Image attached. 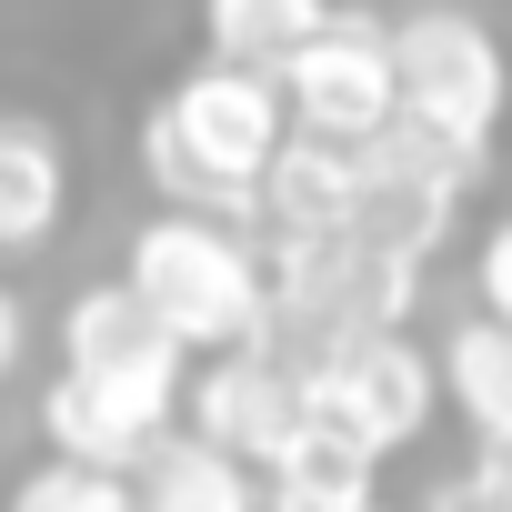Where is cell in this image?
<instances>
[{
	"instance_id": "obj_1",
	"label": "cell",
	"mask_w": 512,
	"mask_h": 512,
	"mask_svg": "<svg viewBox=\"0 0 512 512\" xmlns=\"http://www.w3.org/2000/svg\"><path fill=\"white\" fill-rule=\"evenodd\" d=\"M292 121H282V91L251 81V71H221V61H191L151 121H141V171L191 211V221H251V191H262V171L282 161Z\"/></svg>"
},
{
	"instance_id": "obj_2",
	"label": "cell",
	"mask_w": 512,
	"mask_h": 512,
	"mask_svg": "<svg viewBox=\"0 0 512 512\" xmlns=\"http://www.w3.org/2000/svg\"><path fill=\"white\" fill-rule=\"evenodd\" d=\"M121 292L161 322V342L181 362H221L272 332V292H262V251L231 221H191V211H151L121 251Z\"/></svg>"
},
{
	"instance_id": "obj_3",
	"label": "cell",
	"mask_w": 512,
	"mask_h": 512,
	"mask_svg": "<svg viewBox=\"0 0 512 512\" xmlns=\"http://www.w3.org/2000/svg\"><path fill=\"white\" fill-rule=\"evenodd\" d=\"M292 392H302V432L362 472H382L392 452H412L442 412V382H432V352L412 332H372V342H332L312 362H292Z\"/></svg>"
},
{
	"instance_id": "obj_4",
	"label": "cell",
	"mask_w": 512,
	"mask_h": 512,
	"mask_svg": "<svg viewBox=\"0 0 512 512\" xmlns=\"http://www.w3.org/2000/svg\"><path fill=\"white\" fill-rule=\"evenodd\" d=\"M412 262L372 251L362 231L312 241V251H262V292H272V352L312 362L332 342H372V332H412Z\"/></svg>"
},
{
	"instance_id": "obj_5",
	"label": "cell",
	"mask_w": 512,
	"mask_h": 512,
	"mask_svg": "<svg viewBox=\"0 0 512 512\" xmlns=\"http://www.w3.org/2000/svg\"><path fill=\"white\" fill-rule=\"evenodd\" d=\"M382 31H392V121H412V131H432V141L492 161V131H502V111H512V61H502V41H492L472 11H452V0H422V11H402V21H382Z\"/></svg>"
},
{
	"instance_id": "obj_6",
	"label": "cell",
	"mask_w": 512,
	"mask_h": 512,
	"mask_svg": "<svg viewBox=\"0 0 512 512\" xmlns=\"http://www.w3.org/2000/svg\"><path fill=\"white\" fill-rule=\"evenodd\" d=\"M482 151H452V141H432V131H412V121H382L362 151H352V231L372 241V251H392V262H432V251L452 241V221H462V201L482 191Z\"/></svg>"
},
{
	"instance_id": "obj_7",
	"label": "cell",
	"mask_w": 512,
	"mask_h": 512,
	"mask_svg": "<svg viewBox=\"0 0 512 512\" xmlns=\"http://www.w3.org/2000/svg\"><path fill=\"white\" fill-rule=\"evenodd\" d=\"M282 121L302 141H332V151H362L382 121H392V31L372 11H332L292 61H282Z\"/></svg>"
},
{
	"instance_id": "obj_8",
	"label": "cell",
	"mask_w": 512,
	"mask_h": 512,
	"mask_svg": "<svg viewBox=\"0 0 512 512\" xmlns=\"http://www.w3.org/2000/svg\"><path fill=\"white\" fill-rule=\"evenodd\" d=\"M181 432L221 462H241L251 482L282 472V452L302 442V392H292V362L272 342H251V352H221L181 382Z\"/></svg>"
},
{
	"instance_id": "obj_9",
	"label": "cell",
	"mask_w": 512,
	"mask_h": 512,
	"mask_svg": "<svg viewBox=\"0 0 512 512\" xmlns=\"http://www.w3.org/2000/svg\"><path fill=\"white\" fill-rule=\"evenodd\" d=\"M191 382V372H181ZM181 382H101V372H51L41 392V442L71 472H111L131 482L151 462V442L181 432Z\"/></svg>"
},
{
	"instance_id": "obj_10",
	"label": "cell",
	"mask_w": 512,
	"mask_h": 512,
	"mask_svg": "<svg viewBox=\"0 0 512 512\" xmlns=\"http://www.w3.org/2000/svg\"><path fill=\"white\" fill-rule=\"evenodd\" d=\"M251 251H312V241H342L352 231V151L332 141H282V161L262 171V191H251Z\"/></svg>"
},
{
	"instance_id": "obj_11",
	"label": "cell",
	"mask_w": 512,
	"mask_h": 512,
	"mask_svg": "<svg viewBox=\"0 0 512 512\" xmlns=\"http://www.w3.org/2000/svg\"><path fill=\"white\" fill-rule=\"evenodd\" d=\"M61 372H101V382H181L191 362L161 342V322H151L121 282H91V292H71V312H61Z\"/></svg>"
},
{
	"instance_id": "obj_12",
	"label": "cell",
	"mask_w": 512,
	"mask_h": 512,
	"mask_svg": "<svg viewBox=\"0 0 512 512\" xmlns=\"http://www.w3.org/2000/svg\"><path fill=\"white\" fill-rule=\"evenodd\" d=\"M71 211V151L41 111H0V262L41 251Z\"/></svg>"
},
{
	"instance_id": "obj_13",
	"label": "cell",
	"mask_w": 512,
	"mask_h": 512,
	"mask_svg": "<svg viewBox=\"0 0 512 512\" xmlns=\"http://www.w3.org/2000/svg\"><path fill=\"white\" fill-rule=\"evenodd\" d=\"M332 21V0H201V61L251 71V81H282V61Z\"/></svg>"
},
{
	"instance_id": "obj_14",
	"label": "cell",
	"mask_w": 512,
	"mask_h": 512,
	"mask_svg": "<svg viewBox=\"0 0 512 512\" xmlns=\"http://www.w3.org/2000/svg\"><path fill=\"white\" fill-rule=\"evenodd\" d=\"M131 512H262V482L241 462H221V452H201L191 432H171L131 472Z\"/></svg>"
},
{
	"instance_id": "obj_15",
	"label": "cell",
	"mask_w": 512,
	"mask_h": 512,
	"mask_svg": "<svg viewBox=\"0 0 512 512\" xmlns=\"http://www.w3.org/2000/svg\"><path fill=\"white\" fill-rule=\"evenodd\" d=\"M432 382H442V402L472 422V442H512V332L502 322H462L442 352H432Z\"/></svg>"
},
{
	"instance_id": "obj_16",
	"label": "cell",
	"mask_w": 512,
	"mask_h": 512,
	"mask_svg": "<svg viewBox=\"0 0 512 512\" xmlns=\"http://www.w3.org/2000/svg\"><path fill=\"white\" fill-rule=\"evenodd\" d=\"M11 512H131V482H111V472H71V462H41V472H21Z\"/></svg>"
},
{
	"instance_id": "obj_17",
	"label": "cell",
	"mask_w": 512,
	"mask_h": 512,
	"mask_svg": "<svg viewBox=\"0 0 512 512\" xmlns=\"http://www.w3.org/2000/svg\"><path fill=\"white\" fill-rule=\"evenodd\" d=\"M472 292H482V322H502L512 332V211L482 231V251H472Z\"/></svg>"
},
{
	"instance_id": "obj_18",
	"label": "cell",
	"mask_w": 512,
	"mask_h": 512,
	"mask_svg": "<svg viewBox=\"0 0 512 512\" xmlns=\"http://www.w3.org/2000/svg\"><path fill=\"white\" fill-rule=\"evenodd\" d=\"M452 482H462V502H472V512H512V442H482Z\"/></svg>"
},
{
	"instance_id": "obj_19",
	"label": "cell",
	"mask_w": 512,
	"mask_h": 512,
	"mask_svg": "<svg viewBox=\"0 0 512 512\" xmlns=\"http://www.w3.org/2000/svg\"><path fill=\"white\" fill-rule=\"evenodd\" d=\"M21 352H31V312H21V292L0 282V382L21 372Z\"/></svg>"
},
{
	"instance_id": "obj_20",
	"label": "cell",
	"mask_w": 512,
	"mask_h": 512,
	"mask_svg": "<svg viewBox=\"0 0 512 512\" xmlns=\"http://www.w3.org/2000/svg\"><path fill=\"white\" fill-rule=\"evenodd\" d=\"M332 11H342V0H332Z\"/></svg>"
}]
</instances>
